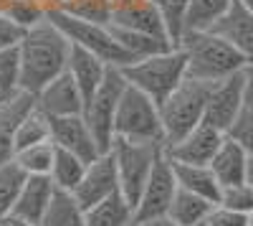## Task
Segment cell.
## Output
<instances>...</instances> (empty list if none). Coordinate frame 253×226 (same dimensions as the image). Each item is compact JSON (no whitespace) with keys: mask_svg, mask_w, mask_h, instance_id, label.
I'll list each match as a JSON object with an SVG mask.
<instances>
[{"mask_svg":"<svg viewBox=\"0 0 253 226\" xmlns=\"http://www.w3.org/2000/svg\"><path fill=\"white\" fill-rule=\"evenodd\" d=\"M246 226H253V214H248V224Z\"/></svg>","mask_w":253,"mask_h":226,"instance_id":"obj_45","label":"cell"},{"mask_svg":"<svg viewBox=\"0 0 253 226\" xmlns=\"http://www.w3.org/2000/svg\"><path fill=\"white\" fill-rule=\"evenodd\" d=\"M114 135L117 140L165 145V125L160 105L142 89L126 84L114 119Z\"/></svg>","mask_w":253,"mask_h":226,"instance_id":"obj_4","label":"cell"},{"mask_svg":"<svg viewBox=\"0 0 253 226\" xmlns=\"http://www.w3.org/2000/svg\"><path fill=\"white\" fill-rule=\"evenodd\" d=\"M13 160L28 175H51L53 160H56V142L46 140V142H38V145L26 148V150H18Z\"/></svg>","mask_w":253,"mask_h":226,"instance_id":"obj_30","label":"cell"},{"mask_svg":"<svg viewBox=\"0 0 253 226\" xmlns=\"http://www.w3.org/2000/svg\"><path fill=\"white\" fill-rule=\"evenodd\" d=\"M28 173L18 166L15 160H8L0 166V219H5L8 214H13L15 201L23 191Z\"/></svg>","mask_w":253,"mask_h":226,"instance_id":"obj_29","label":"cell"},{"mask_svg":"<svg viewBox=\"0 0 253 226\" xmlns=\"http://www.w3.org/2000/svg\"><path fill=\"white\" fill-rule=\"evenodd\" d=\"M218 203H223V206L248 216V214H253V186L248 180L246 183H236V186H225Z\"/></svg>","mask_w":253,"mask_h":226,"instance_id":"obj_34","label":"cell"},{"mask_svg":"<svg viewBox=\"0 0 253 226\" xmlns=\"http://www.w3.org/2000/svg\"><path fill=\"white\" fill-rule=\"evenodd\" d=\"M238 3H241L243 8H248V10L253 13V0H238Z\"/></svg>","mask_w":253,"mask_h":226,"instance_id":"obj_42","label":"cell"},{"mask_svg":"<svg viewBox=\"0 0 253 226\" xmlns=\"http://www.w3.org/2000/svg\"><path fill=\"white\" fill-rule=\"evenodd\" d=\"M187 54V76L215 84L248 66V58L215 31H187L180 44Z\"/></svg>","mask_w":253,"mask_h":226,"instance_id":"obj_2","label":"cell"},{"mask_svg":"<svg viewBox=\"0 0 253 226\" xmlns=\"http://www.w3.org/2000/svg\"><path fill=\"white\" fill-rule=\"evenodd\" d=\"M0 99H3V89H0Z\"/></svg>","mask_w":253,"mask_h":226,"instance_id":"obj_47","label":"cell"},{"mask_svg":"<svg viewBox=\"0 0 253 226\" xmlns=\"http://www.w3.org/2000/svg\"><path fill=\"white\" fill-rule=\"evenodd\" d=\"M233 0H190L185 13V33L187 31H213L218 20L230 10Z\"/></svg>","mask_w":253,"mask_h":226,"instance_id":"obj_25","label":"cell"},{"mask_svg":"<svg viewBox=\"0 0 253 226\" xmlns=\"http://www.w3.org/2000/svg\"><path fill=\"white\" fill-rule=\"evenodd\" d=\"M155 8L162 13L165 18V26H167V33H170L172 44L177 46L180 38L185 33V13H187V5L190 0H152Z\"/></svg>","mask_w":253,"mask_h":226,"instance_id":"obj_31","label":"cell"},{"mask_svg":"<svg viewBox=\"0 0 253 226\" xmlns=\"http://www.w3.org/2000/svg\"><path fill=\"white\" fill-rule=\"evenodd\" d=\"M36 107V97L18 89L0 99V166L15 158V130Z\"/></svg>","mask_w":253,"mask_h":226,"instance_id":"obj_15","label":"cell"},{"mask_svg":"<svg viewBox=\"0 0 253 226\" xmlns=\"http://www.w3.org/2000/svg\"><path fill=\"white\" fill-rule=\"evenodd\" d=\"M122 74L126 76V81L132 87L142 89L157 105H162L187 79V54L182 46H175L170 51L144 56V58H137L134 64L122 66Z\"/></svg>","mask_w":253,"mask_h":226,"instance_id":"obj_3","label":"cell"},{"mask_svg":"<svg viewBox=\"0 0 253 226\" xmlns=\"http://www.w3.org/2000/svg\"><path fill=\"white\" fill-rule=\"evenodd\" d=\"M71 38L63 33L53 20H43L28 28L20 41V89L28 94H38L56 76L69 69Z\"/></svg>","mask_w":253,"mask_h":226,"instance_id":"obj_1","label":"cell"},{"mask_svg":"<svg viewBox=\"0 0 253 226\" xmlns=\"http://www.w3.org/2000/svg\"><path fill=\"white\" fill-rule=\"evenodd\" d=\"M0 89L3 97L20 89V46L0 51Z\"/></svg>","mask_w":253,"mask_h":226,"instance_id":"obj_32","label":"cell"},{"mask_svg":"<svg viewBox=\"0 0 253 226\" xmlns=\"http://www.w3.org/2000/svg\"><path fill=\"white\" fill-rule=\"evenodd\" d=\"M51 140L56 148L69 150L86 163L96 160L101 155V148L89 127L84 114H69V117H51Z\"/></svg>","mask_w":253,"mask_h":226,"instance_id":"obj_13","label":"cell"},{"mask_svg":"<svg viewBox=\"0 0 253 226\" xmlns=\"http://www.w3.org/2000/svg\"><path fill=\"white\" fill-rule=\"evenodd\" d=\"M134 226H175L170 219H150V221H137Z\"/></svg>","mask_w":253,"mask_h":226,"instance_id":"obj_40","label":"cell"},{"mask_svg":"<svg viewBox=\"0 0 253 226\" xmlns=\"http://www.w3.org/2000/svg\"><path fill=\"white\" fill-rule=\"evenodd\" d=\"M243 76H246V105L253 107V61L243 69Z\"/></svg>","mask_w":253,"mask_h":226,"instance_id":"obj_38","label":"cell"},{"mask_svg":"<svg viewBox=\"0 0 253 226\" xmlns=\"http://www.w3.org/2000/svg\"><path fill=\"white\" fill-rule=\"evenodd\" d=\"M228 135L218 127H213L210 122H200V125L187 132L182 140L165 145V153L175 163H187V166H210V160L215 158V153L220 150L223 140Z\"/></svg>","mask_w":253,"mask_h":226,"instance_id":"obj_11","label":"cell"},{"mask_svg":"<svg viewBox=\"0 0 253 226\" xmlns=\"http://www.w3.org/2000/svg\"><path fill=\"white\" fill-rule=\"evenodd\" d=\"M248 183L253 186V155H251V160H248Z\"/></svg>","mask_w":253,"mask_h":226,"instance_id":"obj_41","label":"cell"},{"mask_svg":"<svg viewBox=\"0 0 253 226\" xmlns=\"http://www.w3.org/2000/svg\"><path fill=\"white\" fill-rule=\"evenodd\" d=\"M8 5H10V0H0V13H5Z\"/></svg>","mask_w":253,"mask_h":226,"instance_id":"obj_43","label":"cell"},{"mask_svg":"<svg viewBox=\"0 0 253 226\" xmlns=\"http://www.w3.org/2000/svg\"><path fill=\"white\" fill-rule=\"evenodd\" d=\"M165 145H152V142H132V140H114V160H117V175H119V191L126 196V201L137 211V201L150 180L155 163Z\"/></svg>","mask_w":253,"mask_h":226,"instance_id":"obj_7","label":"cell"},{"mask_svg":"<svg viewBox=\"0 0 253 226\" xmlns=\"http://www.w3.org/2000/svg\"><path fill=\"white\" fill-rule=\"evenodd\" d=\"M208 94H210V84L187 76L182 84L162 102L160 112H162V125H165V145H172V142L182 140L187 132H193L200 122H205Z\"/></svg>","mask_w":253,"mask_h":226,"instance_id":"obj_5","label":"cell"},{"mask_svg":"<svg viewBox=\"0 0 253 226\" xmlns=\"http://www.w3.org/2000/svg\"><path fill=\"white\" fill-rule=\"evenodd\" d=\"M112 3H114V8H117V5H124V3H134V0H112Z\"/></svg>","mask_w":253,"mask_h":226,"instance_id":"obj_44","label":"cell"},{"mask_svg":"<svg viewBox=\"0 0 253 226\" xmlns=\"http://www.w3.org/2000/svg\"><path fill=\"white\" fill-rule=\"evenodd\" d=\"M246 224H248L246 214L228 209V206H223V203H215L210 216H208V226H246Z\"/></svg>","mask_w":253,"mask_h":226,"instance_id":"obj_37","label":"cell"},{"mask_svg":"<svg viewBox=\"0 0 253 226\" xmlns=\"http://www.w3.org/2000/svg\"><path fill=\"white\" fill-rule=\"evenodd\" d=\"M248 150L236 142L233 137H225L220 150L215 153V158L210 160V170L218 178V183L225 186H236V183H246L248 180Z\"/></svg>","mask_w":253,"mask_h":226,"instance_id":"obj_19","label":"cell"},{"mask_svg":"<svg viewBox=\"0 0 253 226\" xmlns=\"http://www.w3.org/2000/svg\"><path fill=\"white\" fill-rule=\"evenodd\" d=\"M119 191V175H117V160L114 153H101L96 160H91L86 166L81 183L74 191V198L81 203L84 209L96 206L99 201L109 198L112 193Z\"/></svg>","mask_w":253,"mask_h":226,"instance_id":"obj_12","label":"cell"},{"mask_svg":"<svg viewBox=\"0 0 253 226\" xmlns=\"http://www.w3.org/2000/svg\"><path fill=\"white\" fill-rule=\"evenodd\" d=\"M137 211L122 191L86 209V226H134Z\"/></svg>","mask_w":253,"mask_h":226,"instance_id":"obj_21","label":"cell"},{"mask_svg":"<svg viewBox=\"0 0 253 226\" xmlns=\"http://www.w3.org/2000/svg\"><path fill=\"white\" fill-rule=\"evenodd\" d=\"M5 15H10L23 28H33L48 18V10L43 8L41 0H10V5L5 8Z\"/></svg>","mask_w":253,"mask_h":226,"instance_id":"obj_33","label":"cell"},{"mask_svg":"<svg viewBox=\"0 0 253 226\" xmlns=\"http://www.w3.org/2000/svg\"><path fill=\"white\" fill-rule=\"evenodd\" d=\"M56 191L58 188L53 186L51 175H28L26 183H23V191H20V196L15 201L13 214L41 224L46 211H48V206H51L53 196H56Z\"/></svg>","mask_w":253,"mask_h":226,"instance_id":"obj_17","label":"cell"},{"mask_svg":"<svg viewBox=\"0 0 253 226\" xmlns=\"http://www.w3.org/2000/svg\"><path fill=\"white\" fill-rule=\"evenodd\" d=\"M46 140H51V117L46 112H41L38 107H33L15 130V153Z\"/></svg>","mask_w":253,"mask_h":226,"instance_id":"obj_28","label":"cell"},{"mask_svg":"<svg viewBox=\"0 0 253 226\" xmlns=\"http://www.w3.org/2000/svg\"><path fill=\"white\" fill-rule=\"evenodd\" d=\"M36 107L46 112L48 117H69V114H84L86 99H84L74 76L63 71L36 94Z\"/></svg>","mask_w":253,"mask_h":226,"instance_id":"obj_14","label":"cell"},{"mask_svg":"<svg viewBox=\"0 0 253 226\" xmlns=\"http://www.w3.org/2000/svg\"><path fill=\"white\" fill-rule=\"evenodd\" d=\"M41 226H86V209L69 191H56Z\"/></svg>","mask_w":253,"mask_h":226,"instance_id":"obj_24","label":"cell"},{"mask_svg":"<svg viewBox=\"0 0 253 226\" xmlns=\"http://www.w3.org/2000/svg\"><path fill=\"white\" fill-rule=\"evenodd\" d=\"M66 71L74 76V81L79 84L84 99L89 102L94 97V92L101 87L104 76H107V71H109V64L101 61L96 54L86 51L84 46L71 44V56H69V69Z\"/></svg>","mask_w":253,"mask_h":226,"instance_id":"obj_18","label":"cell"},{"mask_svg":"<svg viewBox=\"0 0 253 226\" xmlns=\"http://www.w3.org/2000/svg\"><path fill=\"white\" fill-rule=\"evenodd\" d=\"M215 203L208 201L203 196H195L185 188H177L175 198H172V206L167 211V219H170L175 226H195L208 221L210 211H213Z\"/></svg>","mask_w":253,"mask_h":226,"instance_id":"obj_23","label":"cell"},{"mask_svg":"<svg viewBox=\"0 0 253 226\" xmlns=\"http://www.w3.org/2000/svg\"><path fill=\"white\" fill-rule=\"evenodd\" d=\"M177 175L172 168V160L162 150L155 170L147 180V186L137 201V221H150V219H167V211L172 206V198L177 193Z\"/></svg>","mask_w":253,"mask_h":226,"instance_id":"obj_9","label":"cell"},{"mask_svg":"<svg viewBox=\"0 0 253 226\" xmlns=\"http://www.w3.org/2000/svg\"><path fill=\"white\" fill-rule=\"evenodd\" d=\"M48 20L66 33L71 38V44H79L86 51L96 54L101 61H107L109 66H126V64H134V56L126 51L117 36L112 33L109 23H94V20H84V18H74L69 13H61V10H51L48 13Z\"/></svg>","mask_w":253,"mask_h":226,"instance_id":"obj_6","label":"cell"},{"mask_svg":"<svg viewBox=\"0 0 253 226\" xmlns=\"http://www.w3.org/2000/svg\"><path fill=\"white\" fill-rule=\"evenodd\" d=\"M112 23L122 26V28H129V31H137V33H150V36H157V38L172 41L170 33H167L165 18L155 8L152 0H134V3L117 5L114 13H112Z\"/></svg>","mask_w":253,"mask_h":226,"instance_id":"obj_16","label":"cell"},{"mask_svg":"<svg viewBox=\"0 0 253 226\" xmlns=\"http://www.w3.org/2000/svg\"><path fill=\"white\" fill-rule=\"evenodd\" d=\"M195 226H208V221H203V224H195Z\"/></svg>","mask_w":253,"mask_h":226,"instance_id":"obj_46","label":"cell"},{"mask_svg":"<svg viewBox=\"0 0 253 226\" xmlns=\"http://www.w3.org/2000/svg\"><path fill=\"white\" fill-rule=\"evenodd\" d=\"M0 226H5V224H3V221H0Z\"/></svg>","mask_w":253,"mask_h":226,"instance_id":"obj_48","label":"cell"},{"mask_svg":"<svg viewBox=\"0 0 253 226\" xmlns=\"http://www.w3.org/2000/svg\"><path fill=\"white\" fill-rule=\"evenodd\" d=\"M243 107H246V76L243 71H238L233 76L210 84L205 122H210L213 127L228 135V130L233 127V122L238 119Z\"/></svg>","mask_w":253,"mask_h":226,"instance_id":"obj_10","label":"cell"},{"mask_svg":"<svg viewBox=\"0 0 253 226\" xmlns=\"http://www.w3.org/2000/svg\"><path fill=\"white\" fill-rule=\"evenodd\" d=\"M228 137H233L236 142H241V145L248 150V155H253V107L251 105L243 107V112L233 122V127L228 130Z\"/></svg>","mask_w":253,"mask_h":226,"instance_id":"obj_35","label":"cell"},{"mask_svg":"<svg viewBox=\"0 0 253 226\" xmlns=\"http://www.w3.org/2000/svg\"><path fill=\"white\" fill-rule=\"evenodd\" d=\"M86 166H89V163L84 160V158H79V155H74L69 150L56 148V160H53V168H51L53 186L58 191L74 193L76 186L81 183V178H84V173H86Z\"/></svg>","mask_w":253,"mask_h":226,"instance_id":"obj_27","label":"cell"},{"mask_svg":"<svg viewBox=\"0 0 253 226\" xmlns=\"http://www.w3.org/2000/svg\"><path fill=\"white\" fill-rule=\"evenodd\" d=\"M28 28H23L20 23L5 13H0V51L3 49H13V46H20V41L26 38Z\"/></svg>","mask_w":253,"mask_h":226,"instance_id":"obj_36","label":"cell"},{"mask_svg":"<svg viewBox=\"0 0 253 226\" xmlns=\"http://www.w3.org/2000/svg\"><path fill=\"white\" fill-rule=\"evenodd\" d=\"M109 28H112V33L117 36L119 44L129 51L134 58L155 56V54H162V51L175 49V44H172V41H167V38H157V36H150V33H137V31L122 28V26H114V23H109Z\"/></svg>","mask_w":253,"mask_h":226,"instance_id":"obj_26","label":"cell"},{"mask_svg":"<svg viewBox=\"0 0 253 226\" xmlns=\"http://www.w3.org/2000/svg\"><path fill=\"white\" fill-rule=\"evenodd\" d=\"M172 168H175L180 188L195 193V196H203V198L213 201V203L220 201L223 186L218 183V178L213 175L210 166H187V163H175L172 160Z\"/></svg>","mask_w":253,"mask_h":226,"instance_id":"obj_22","label":"cell"},{"mask_svg":"<svg viewBox=\"0 0 253 226\" xmlns=\"http://www.w3.org/2000/svg\"><path fill=\"white\" fill-rule=\"evenodd\" d=\"M5 226H41V224H36V221H28V219H23V216H15V214H8L5 219H0Z\"/></svg>","mask_w":253,"mask_h":226,"instance_id":"obj_39","label":"cell"},{"mask_svg":"<svg viewBox=\"0 0 253 226\" xmlns=\"http://www.w3.org/2000/svg\"><path fill=\"white\" fill-rule=\"evenodd\" d=\"M126 84H129V81L122 74V69L109 66L101 87L94 92V97L86 102V107H84V117H86L101 153H109L114 148V140H117L114 119H117V110H119V102H122Z\"/></svg>","mask_w":253,"mask_h":226,"instance_id":"obj_8","label":"cell"},{"mask_svg":"<svg viewBox=\"0 0 253 226\" xmlns=\"http://www.w3.org/2000/svg\"><path fill=\"white\" fill-rule=\"evenodd\" d=\"M213 31L218 36H223L225 41H230L248 58V64L253 61V13L248 8H243L238 0H233L230 10L218 20Z\"/></svg>","mask_w":253,"mask_h":226,"instance_id":"obj_20","label":"cell"}]
</instances>
